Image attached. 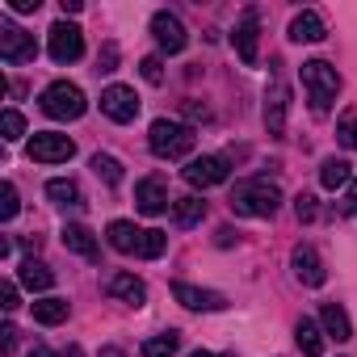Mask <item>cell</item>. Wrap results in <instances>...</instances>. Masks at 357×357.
I'll return each mask as SVG.
<instances>
[{
	"mask_svg": "<svg viewBox=\"0 0 357 357\" xmlns=\"http://www.w3.org/2000/svg\"><path fill=\"white\" fill-rule=\"evenodd\" d=\"M59 236H63V248H72L76 257H84V261H97V257H101V248H97V236H93L84 223H68Z\"/></svg>",
	"mask_w": 357,
	"mask_h": 357,
	"instance_id": "ac0fdd59",
	"label": "cell"
},
{
	"mask_svg": "<svg viewBox=\"0 0 357 357\" xmlns=\"http://www.w3.org/2000/svg\"><path fill=\"white\" fill-rule=\"evenodd\" d=\"M349 181H353L349 160H340V155H328V160L319 164V185H324V190H349Z\"/></svg>",
	"mask_w": 357,
	"mask_h": 357,
	"instance_id": "603a6c76",
	"label": "cell"
},
{
	"mask_svg": "<svg viewBox=\"0 0 357 357\" xmlns=\"http://www.w3.org/2000/svg\"><path fill=\"white\" fill-rule=\"evenodd\" d=\"M17 211H22V202H17V185H13V181H5V185H0V219L9 223Z\"/></svg>",
	"mask_w": 357,
	"mask_h": 357,
	"instance_id": "f546056e",
	"label": "cell"
},
{
	"mask_svg": "<svg viewBox=\"0 0 357 357\" xmlns=\"http://www.w3.org/2000/svg\"><path fill=\"white\" fill-rule=\"evenodd\" d=\"M324 34H328V26H324V17H319L315 9H303V13L290 22V38H294V43H324Z\"/></svg>",
	"mask_w": 357,
	"mask_h": 357,
	"instance_id": "d6986e66",
	"label": "cell"
},
{
	"mask_svg": "<svg viewBox=\"0 0 357 357\" xmlns=\"http://www.w3.org/2000/svg\"><path fill=\"white\" fill-rule=\"evenodd\" d=\"M13 13H38V0H9Z\"/></svg>",
	"mask_w": 357,
	"mask_h": 357,
	"instance_id": "8d00e7d4",
	"label": "cell"
},
{
	"mask_svg": "<svg viewBox=\"0 0 357 357\" xmlns=\"http://www.w3.org/2000/svg\"><path fill=\"white\" fill-rule=\"evenodd\" d=\"M315 211H319V206H315V198H311V194H298V198H294V215H298L303 223H311V219H315Z\"/></svg>",
	"mask_w": 357,
	"mask_h": 357,
	"instance_id": "1f68e13d",
	"label": "cell"
},
{
	"mask_svg": "<svg viewBox=\"0 0 357 357\" xmlns=\"http://www.w3.org/2000/svg\"><path fill=\"white\" fill-rule=\"evenodd\" d=\"M68 315H72V303H68V298H38V303H34V319L47 324V328L63 324Z\"/></svg>",
	"mask_w": 357,
	"mask_h": 357,
	"instance_id": "d4e9b609",
	"label": "cell"
},
{
	"mask_svg": "<svg viewBox=\"0 0 357 357\" xmlns=\"http://www.w3.org/2000/svg\"><path fill=\"white\" fill-rule=\"evenodd\" d=\"M194 143H198L194 126L172 122V118H155L151 130H147V147H151V155H160V160H185V155L194 151Z\"/></svg>",
	"mask_w": 357,
	"mask_h": 357,
	"instance_id": "3957f363",
	"label": "cell"
},
{
	"mask_svg": "<svg viewBox=\"0 0 357 357\" xmlns=\"http://www.w3.org/2000/svg\"><path fill=\"white\" fill-rule=\"evenodd\" d=\"M0 303H5V311H17V307H22V303H17V286H13V282L0 286Z\"/></svg>",
	"mask_w": 357,
	"mask_h": 357,
	"instance_id": "836d02e7",
	"label": "cell"
},
{
	"mask_svg": "<svg viewBox=\"0 0 357 357\" xmlns=\"http://www.w3.org/2000/svg\"><path fill=\"white\" fill-rule=\"evenodd\" d=\"M344 215L357 219V181H349V190H344Z\"/></svg>",
	"mask_w": 357,
	"mask_h": 357,
	"instance_id": "d590c367",
	"label": "cell"
},
{
	"mask_svg": "<svg viewBox=\"0 0 357 357\" xmlns=\"http://www.w3.org/2000/svg\"><path fill=\"white\" fill-rule=\"evenodd\" d=\"M286 109H290V89L282 80H273L269 93H265V126H269V135H286Z\"/></svg>",
	"mask_w": 357,
	"mask_h": 357,
	"instance_id": "9a60e30c",
	"label": "cell"
},
{
	"mask_svg": "<svg viewBox=\"0 0 357 357\" xmlns=\"http://www.w3.org/2000/svg\"><path fill=\"white\" fill-rule=\"evenodd\" d=\"M190 357H231V353H206V349H198V353H190Z\"/></svg>",
	"mask_w": 357,
	"mask_h": 357,
	"instance_id": "b9f144b4",
	"label": "cell"
},
{
	"mask_svg": "<svg viewBox=\"0 0 357 357\" xmlns=\"http://www.w3.org/2000/svg\"><path fill=\"white\" fill-rule=\"evenodd\" d=\"M17 278H22V286H26V290H34V294L55 286V273H51L43 261H34V257H26V261L17 265Z\"/></svg>",
	"mask_w": 357,
	"mask_h": 357,
	"instance_id": "7402d4cb",
	"label": "cell"
},
{
	"mask_svg": "<svg viewBox=\"0 0 357 357\" xmlns=\"http://www.w3.org/2000/svg\"><path fill=\"white\" fill-rule=\"evenodd\" d=\"M68 357H84V353H80V344H72V349H68Z\"/></svg>",
	"mask_w": 357,
	"mask_h": 357,
	"instance_id": "7bdbcfd3",
	"label": "cell"
},
{
	"mask_svg": "<svg viewBox=\"0 0 357 357\" xmlns=\"http://www.w3.org/2000/svg\"><path fill=\"white\" fill-rule=\"evenodd\" d=\"M47 198L59 206V211H80L84 206V194L76 181H63V176H55V181H47Z\"/></svg>",
	"mask_w": 357,
	"mask_h": 357,
	"instance_id": "44dd1931",
	"label": "cell"
},
{
	"mask_svg": "<svg viewBox=\"0 0 357 357\" xmlns=\"http://www.w3.org/2000/svg\"><path fill=\"white\" fill-rule=\"evenodd\" d=\"M294 340H298V349H303L307 357H319V353H324V332H319V324H315V319H298Z\"/></svg>",
	"mask_w": 357,
	"mask_h": 357,
	"instance_id": "484cf974",
	"label": "cell"
},
{
	"mask_svg": "<svg viewBox=\"0 0 357 357\" xmlns=\"http://www.w3.org/2000/svg\"><path fill=\"white\" fill-rule=\"evenodd\" d=\"M151 34H155L160 51H168V55H181V51H185V43H190V34H185L181 17L168 13V9H160V13L151 17Z\"/></svg>",
	"mask_w": 357,
	"mask_h": 357,
	"instance_id": "8fae6325",
	"label": "cell"
},
{
	"mask_svg": "<svg viewBox=\"0 0 357 357\" xmlns=\"http://www.w3.org/2000/svg\"><path fill=\"white\" fill-rule=\"evenodd\" d=\"M319 324L332 340H353V324H349V311L340 303H324L319 307Z\"/></svg>",
	"mask_w": 357,
	"mask_h": 357,
	"instance_id": "ffe728a7",
	"label": "cell"
},
{
	"mask_svg": "<svg viewBox=\"0 0 357 357\" xmlns=\"http://www.w3.org/2000/svg\"><path fill=\"white\" fill-rule=\"evenodd\" d=\"M105 236H109V248L114 252H135V257H143V261H155V257H164V248H168V236L164 231H155V227H135V223H126V219H114L109 227H105Z\"/></svg>",
	"mask_w": 357,
	"mask_h": 357,
	"instance_id": "6da1fadb",
	"label": "cell"
},
{
	"mask_svg": "<svg viewBox=\"0 0 357 357\" xmlns=\"http://www.w3.org/2000/svg\"><path fill=\"white\" fill-rule=\"evenodd\" d=\"M114 63H118V51L105 47V51H101V72H114Z\"/></svg>",
	"mask_w": 357,
	"mask_h": 357,
	"instance_id": "74e56055",
	"label": "cell"
},
{
	"mask_svg": "<svg viewBox=\"0 0 357 357\" xmlns=\"http://www.w3.org/2000/svg\"><path fill=\"white\" fill-rule=\"evenodd\" d=\"M101 357H126V353H122V349H114V344H105V349H101Z\"/></svg>",
	"mask_w": 357,
	"mask_h": 357,
	"instance_id": "60d3db41",
	"label": "cell"
},
{
	"mask_svg": "<svg viewBox=\"0 0 357 357\" xmlns=\"http://www.w3.org/2000/svg\"><path fill=\"white\" fill-rule=\"evenodd\" d=\"M172 298L190 311H223L227 307V298L219 290H202V286H190V282H172Z\"/></svg>",
	"mask_w": 357,
	"mask_h": 357,
	"instance_id": "5bb4252c",
	"label": "cell"
},
{
	"mask_svg": "<svg viewBox=\"0 0 357 357\" xmlns=\"http://www.w3.org/2000/svg\"><path fill=\"white\" fill-rule=\"evenodd\" d=\"M93 172L101 176L105 185H122V164H118L114 155H101V151H97V155H93Z\"/></svg>",
	"mask_w": 357,
	"mask_h": 357,
	"instance_id": "83f0119b",
	"label": "cell"
},
{
	"mask_svg": "<svg viewBox=\"0 0 357 357\" xmlns=\"http://www.w3.org/2000/svg\"><path fill=\"white\" fill-rule=\"evenodd\" d=\"M0 130H5L9 143H17V139L26 135V118H22L17 109H5V118H0Z\"/></svg>",
	"mask_w": 357,
	"mask_h": 357,
	"instance_id": "4dcf8cb0",
	"label": "cell"
},
{
	"mask_svg": "<svg viewBox=\"0 0 357 357\" xmlns=\"http://www.w3.org/2000/svg\"><path fill=\"white\" fill-rule=\"evenodd\" d=\"M185 181H190V185H198V190L223 185V181H227V160H223V155H198V160H190Z\"/></svg>",
	"mask_w": 357,
	"mask_h": 357,
	"instance_id": "7c38bea8",
	"label": "cell"
},
{
	"mask_svg": "<svg viewBox=\"0 0 357 357\" xmlns=\"http://www.w3.org/2000/svg\"><path fill=\"white\" fill-rule=\"evenodd\" d=\"M290 269H294V278H298L303 286H324V282H328V269H324V261H319V252H315L311 244H298V248L290 252Z\"/></svg>",
	"mask_w": 357,
	"mask_h": 357,
	"instance_id": "4fadbf2b",
	"label": "cell"
},
{
	"mask_svg": "<svg viewBox=\"0 0 357 357\" xmlns=\"http://www.w3.org/2000/svg\"><path fill=\"white\" fill-rule=\"evenodd\" d=\"M47 51L55 63H76L84 55V30L72 26V22H55L51 34H47Z\"/></svg>",
	"mask_w": 357,
	"mask_h": 357,
	"instance_id": "8992f818",
	"label": "cell"
},
{
	"mask_svg": "<svg viewBox=\"0 0 357 357\" xmlns=\"http://www.w3.org/2000/svg\"><path fill=\"white\" fill-rule=\"evenodd\" d=\"M72 155H76V143L59 130H38L30 139V160H38V164H68Z\"/></svg>",
	"mask_w": 357,
	"mask_h": 357,
	"instance_id": "ba28073f",
	"label": "cell"
},
{
	"mask_svg": "<svg viewBox=\"0 0 357 357\" xmlns=\"http://www.w3.org/2000/svg\"><path fill=\"white\" fill-rule=\"evenodd\" d=\"M101 114L109 122H135L139 118V93L130 84H109L101 93Z\"/></svg>",
	"mask_w": 357,
	"mask_h": 357,
	"instance_id": "9c48e42d",
	"label": "cell"
},
{
	"mask_svg": "<svg viewBox=\"0 0 357 357\" xmlns=\"http://www.w3.org/2000/svg\"><path fill=\"white\" fill-rule=\"evenodd\" d=\"M135 206L143 215H160L168 211V185L160 181V176H143V181L135 185Z\"/></svg>",
	"mask_w": 357,
	"mask_h": 357,
	"instance_id": "2e32d148",
	"label": "cell"
},
{
	"mask_svg": "<svg viewBox=\"0 0 357 357\" xmlns=\"http://www.w3.org/2000/svg\"><path fill=\"white\" fill-rule=\"evenodd\" d=\"M257 38H261V17H257V9H244V17L236 22V34H231L236 55H240V63H244V68H257V59H261Z\"/></svg>",
	"mask_w": 357,
	"mask_h": 357,
	"instance_id": "30bf717a",
	"label": "cell"
},
{
	"mask_svg": "<svg viewBox=\"0 0 357 357\" xmlns=\"http://www.w3.org/2000/svg\"><path fill=\"white\" fill-rule=\"evenodd\" d=\"M26 357H55V353H51V349H47V344H34V349H30V353H26Z\"/></svg>",
	"mask_w": 357,
	"mask_h": 357,
	"instance_id": "ab89813d",
	"label": "cell"
},
{
	"mask_svg": "<svg viewBox=\"0 0 357 357\" xmlns=\"http://www.w3.org/2000/svg\"><path fill=\"white\" fill-rule=\"evenodd\" d=\"M139 68H143V80H147V84H160V80H164V68H160V59H155V55H147Z\"/></svg>",
	"mask_w": 357,
	"mask_h": 357,
	"instance_id": "d6a6232c",
	"label": "cell"
},
{
	"mask_svg": "<svg viewBox=\"0 0 357 357\" xmlns=\"http://www.w3.org/2000/svg\"><path fill=\"white\" fill-rule=\"evenodd\" d=\"M202 215H206V202L194 198V194H185V198L172 202V223H176V227H198Z\"/></svg>",
	"mask_w": 357,
	"mask_h": 357,
	"instance_id": "cb8c5ba5",
	"label": "cell"
},
{
	"mask_svg": "<svg viewBox=\"0 0 357 357\" xmlns=\"http://www.w3.org/2000/svg\"><path fill=\"white\" fill-rule=\"evenodd\" d=\"M176 349H181V332H172V328L143 340V357H172Z\"/></svg>",
	"mask_w": 357,
	"mask_h": 357,
	"instance_id": "4316f807",
	"label": "cell"
},
{
	"mask_svg": "<svg viewBox=\"0 0 357 357\" xmlns=\"http://www.w3.org/2000/svg\"><path fill=\"white\" fill-rule=\"evenodd\" d=\"M84 109H89V101H84V93H80L76 84H68V80L47 84V93H43V114H47V118H55V122H76V118H84Z\"/></svg>",
	"mask_w": 357,
	"mask_h": 357,
	"instance_id": "5b68a950",
	"label": "cell"
},
{
	"mask_svg": "<svg viewBox=\"0 0 357 357\" xmlns=\"http://www.w3.org/2000/svg\"><path fill=\"white\" fill-rule=\"evenodd\" d=\"M278 206H282V190L273 181H265V176H248V181H240L231 190V211L236 215L269 219V215H278Z\"/></svg>",
	"mask_w": 357,
	"mask_h": 357,
	"instance_id": "7a4b0ae2",
	"label": "cell"
},
{
	"mask_svg": "<svg viewBox=\"0 0 357 357\" xmlns=\"http://www.w3.org/2000/svg\"><path fill=\"white\" fill-rule=\"evenodd\" d=\"M34 55H38L34 34H26V30L13 26V22H0V59L17 68V63H34Z\"/></svg>",
	"mask_w": 357,
	"mask_h": 357,
	"instance_id": "52a82bcc",
	"label": "cell"
},
{
	"mask_svg": "<svg viewBox=\"0 0 357 357\" xmlns=\"http://www.w3.org/2000/svg\"><path fill=\"white\" fill-rule=\"evenodd\" d=\"M0 336H5V340H0V349H5V353H13V349H17V328H13V324L0 328Z\"/></svg>",
	"mask_w": 357,
	"mask_h": 357,
	"instance_id": "e575fe53",
	"label": "cell"
},
{
	"mask_svg": "<svg viewBox=\"0 0 357 357\" xmlns=\"http://www.w3.org/2000/svg\"><path fill=\"white\" fill-rule=\"evenodd\" d=\"M336 139H340L349 151H357V105L340 114V122H336Z\"/></svg>",
	"mask_w": 357,
	"mask_h": 357,
	"instance_id": "f1b7e54d",
	"label": "cell"
},
{
	"mask_svg": "<svg viewBox=\"0 0 357 357\" xmlns=\"http://www.w3.org/2000/svg\"><path fill=\"white\" fill-rule=\"evenodd\" d=\"M105 294L109 298H122V303H130V307H143L147 303V286L135 278V273H109V282H105Z\"/></svg>",
	"mask_w": 357,
	"mask_h": 357,
	"instance_id": "e0dca14e",
	"label": "cell"
},
{
	"mask_svg": "<svg viewBox=\"0 0 357 357\" xmlns=\"http://www.w3.org/2000/svg\"><path fill=\"white\" fill-rule=\"evenodd\" d=\"M298 76H303V89H307L311 109H315V114H328L332 101L340 97V72H336L328 59H311V63L298 68Z\"/></svg>",
	"mask_w": 357,
	"mask_h": 357,
	"instance_id": "277c9868",
	"label": "cell"
},
{
	"mask_svg": "<svg viewBox=\"0 0 357 357\" xmlns=\"http://www.w3.org/2000/svg\"><path fill=\"white\" fill-rule=\"evenodd\" d=\"M185 114H190V118H206V109H202L198 101H185Z\"/></svg>",
	"mask_w": 357,
	"mask_h": 357,
	"instance_id": "f35d334b",
	"label": "cell"
}]
</instances>
